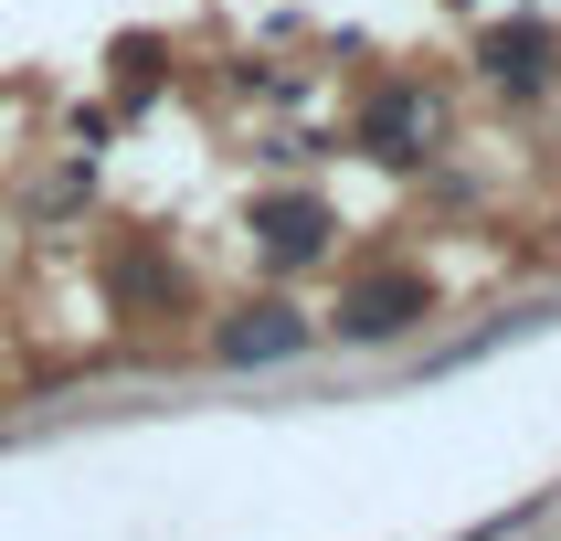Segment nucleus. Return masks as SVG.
<instances>
[{
	"label": "nucleus",
	"instance_id": "nucleus-1",
	"mask_svg": "<svg viewBox=\"0 0 561 541\" xmlns=\"http://www.w3.org/2000/svg\"><path fill=\"white\" fill-rule=\"evenodd\" d=\"M413 318H435L424 266H371V277L340 286V340H403Z\"/></svg>",
	"mask_w": 561,
	"mask_h": 541
},
{
	"label": "nucleus",
	"instance_id": "nucleus-2",
	"mask_svg": "<svg viewBox=\"0 0 561 541\" xmlns=\"http://www.w3.org/2000/svg\"><path fill=\"white\" fill-rule=\"evenodd\" d=\"M329 234H340V213H329L318 191H254V245L276 255V266H308V255H329Z\"/></svg>",
	"mask_w": 561,
	"mask_h": 541
},
{
	"label": "nucleus",
	"instance_id": "nucleus-3",
	"mask_svg": "<svg viewBox=\"0 0 561 541\" xmlns=\"http://www.w3.org/2000/svg\"><path fill=\"white\" fill-rule=\"evenodd\" d=\"M551 54H561L551 22H499V32H477V64H488V86H508V95H540V86H551Z\"/></svg>",
	"mask_w": 561,
	"mask_h": 541
},
{
	"label": "nucleus",
	"instance_id": "nucleus-4",
	"mask_svg": "<svg viewBox=\"0 0 561 541\" xmlns=\"http://www.w3.org/2000/svg\"><path fill=\"white\" fill-rule=\"evenodd\" d=\"M297 350H308V318L286 308V297L233 308V329H222V361H297Z\"/></svg>",
	"mask_w": 561,
	"mask_h": 541
},
{
	"label": "nucleus",
	"instance_id": "nucleus-5",
	"mask_svg": "<svg viewBox=\"0 0 561 541\" xmlns=\"http://www.w3.org/2000/svg\"><path fill=\"white\" fill-rule=\"evenodd\" d=\"M424 127H435L424 95H413V86H381L371 106H360V149H371V159H413V149H424Z\"/></svg>",
	"mask_w": 561,
	"mask_h": 541
}]
</instances>
